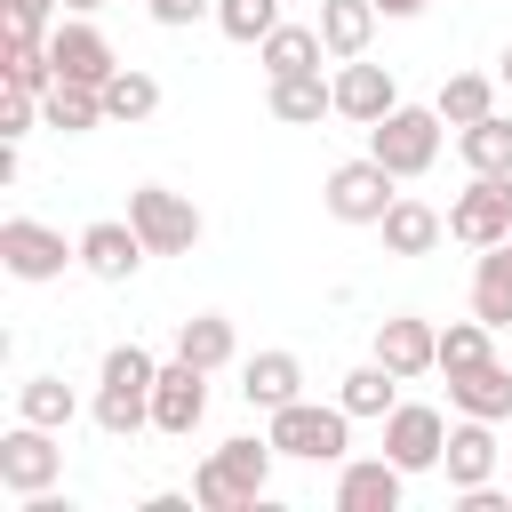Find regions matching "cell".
Segmentation results:
<instances>
[{"mask_svg":"<svg viewBox=\"0 0 512 512\" xmlns=\"http://www.w3.org/2000/svg\"><path fill=\"white\" fill-rule=\"evenodd\" d=\"M272 432L264 440H224V448H208L200 456V472H192V496H200V512H256L264 504V488H272Z\"/></svg>","mask_w":512,"mask_h":512,"instance_id":"cell-1","label":"cell"},{"mask_svg":"<svg viewBox=\"0 0 512 512\" xmlns=\"http://www.w3.org/2000/svg\"><path fill=\"white\" fill-rule=\"evenodd\" d=\"M152 384H160V360H152L144 344H112L104 368H96V424H104L112 440L144 432V424H152Z\"/></svg>","mask_w":512,"mask_h":512,"instance_id":"cell-2","label":"cell"},{"mask_svg":"<svg viewBox=\"0 0 512 512\" xmlns=\"http://www.w3.org/2000/svg\"><path fill=\"white\" fill-rule=\"evenodd\" d=\"M272 448L280 456H296V464H344L352 456V408L344 400H288V408H272Z\"/></svg>","mask_w":512,"mask_h":512,"instance_id":"cell-3","label":"cell"},{"mask_svg":"<svg viewBox=\"0 0 512 512\" xmlns=\"http://www.w3.org/2000/svg\"><path fill=\"white\" fill-rule=\"evenodd\" d=\"M440 128H448V120H440V104H392V112L368 128V152L408 184V176H424V168L440 160Z\"/></svg>","mask_w":512,"mask_h":512,"instance_id":"cell-4","label":"cell"},{"mask_svg":"<svg viewBox=\"0 0 512 512\" xmlns=\"http://www.w3.org/2000/svg\"><path fill=\"white\" fill-rule=\"evenodd\" d=\"M392 184H400V176H392L376 152H360V160H336V168H328L320 200H328V216H336V224H384V208L400 200Z\"/></svg>","mask_w":512,"mask_h":512,"instance_id":"cell-5","label":"cell"},{"mask_svg":"<svg viewBox=\"0 0 512 512\" xmlns=\"http://www.w3.org/2000/svg\"><path fill=\"white\" fill-rule=\"evenodd\" d=\"M128 224L144 232L152 256H192L200 248V208L184 192H168V184H136L128 192Z\"/></svg>","mask_w":512,"mask_h":512,"instance_id":"cell-6","label":"cell"},{"mask_svg":"<svg viewBox=\"0 0 512 512\" xmlns=\"http://www.w3.org/2000/svg\"><path fill=\"white\" fill-rule=\"evenodd\" d=\"M0 264H8V280H64V264H80V240H64L56 224H40V216H8L0 224Z\"/></svg>","mask_w":512,"mask_h":512,"instance_id":"cell-7","label":"cell"},{"mask_svg":"<svg viewBox=\"0 0 512 512\" xmlns=\"http://www.w3.org/2000/svg\"><path fill=\"white\" fill-rule=\"evenodd\" d=\"M64 480V448H56V432L48 424H8L0 432V488L8 496H40V488H56Z\"/></svg>","mask_w":512,"mask_h":512,"instance_id":"cell-8","label":"cell"},{"mask_svg":"<svg viewBox=\"0 0 512 512\" xmlns=\"http://www.w3.org/2000/svg\"><path fill=\"white\" fill-rule=\"evenodd\" d=\"M448 240H464V248L512 240V176H472L448 208Z\"/></svg>","mask_w":512,"mask_h":512,"instance_id":"cell-9","label":"cell"},{"mask_svg":"<svg viewBox=\"0 0 512 512\" xmlns=\"http://www.w3.org/2000/svg\"><path fill=\"white\" fill-rule=\"evenodd\" d=\"M384 456H392L400 472H440V456H448V416L424 408V400H400V408L384 416Z\"/></svg>","mask_w":512,"mask_h":512,"instance_id":"cell-10","label":"cell"},{"mask_svg":"<svg viewBox=\"0 0 512 512\" xmlns=\"http://www.w3.org/2000/svg\"><path fill=\"white\" fill-rule=\"evenodd\" d=\"M200 416H208V368L168 360V368H160V384H152V432L192 440V432H200Z\"/></svg>","mask_w":512,"mask_h":512,"instance_id":"cell-11","label":"cell"},{"mask_svg":"<svg viewBox=\"0 0 512 512\" xmlns=\"http://www.w3.org/2000/svg\"><path fill=\"white\" fill-rule=\"evenodd\" d=\"M48 56H56V80H80V88H104L112 72H120V56H112V40L88 24V16H72V24H56L48 32Z\"/></svg>","mask_w":512,"mask_h":512,"instance_id":"cell-12","label":"cell"},{"mask_svg":"<svg viewBox=\"0 0 512 512\" xmlns=\"http://www.w3.org/2000/svg\"><path fill=\"white\" fill-rule=\"evenodd\" d=\"M144 256H152V248H144V232H136L128 216H96V224L80 232V272H88V280H136Z\"/></svg>","mask_w":512,"mask_h":512,"instance_id":"cell-13","label":"cell"},{"mask_svg":"<svg viewBox=\"0 0 512 512\" xmlns=\"http://www.w3.org/2000/svg\"><path fill=\"white\" fill-rule=\"evenodd\" d=\"M376 360H384L400 384H416V376L440 368V328L416 320V312H392V320H376Z\"/></svg>","mask_w":512,"mask_h":512,"instance_id":"cell-14","label":"cell"},{"mask_svg":"<svg viewBox=\"0 0 512 512\" xmlns=\"http://www.w3.org/2000/svg\"><path fill=\"white\" fill-rule=\"evenodd\" d=\"M496 464H504L496 424H488V416H456V424H448V456H440L448 488H456V496H464V488H488V480H496Z\"/></svg>","mask_w":512,"mask_h":512,"instance_id":"cell-15","label":"cell"},{"mask_svg":"<svg viewBox=\"0 0 512 512\" xmlns=\"http://www.w3.org/2000/svg\"><path fill=\"white\" fill-rule=\"evenodd\" d=\"M408 472L392 456H344L336 464V512H400Z\"/></svg>","mask_w":512,"mask_h":512,"instance_id":"cell-16","label":"cell"},{"mask_svg":"<svg viewBox=\"0 0 512 512\" xmlns=\"http://www.w3.org/2000/svg\"><path fill=\"white\" fill-rule=\"evenodd\" d=\"M392 104H400V80H392L384 64L352 56V64L336 72V120H352V128H376V120H384Z\"/></svg>","mask_w":512,"mask_h":512,"instance_id":"cell-17","label":"cell"},{"mask_svg":"<svg viewBox=\"0 0 512 512\" xmlns=\"http://www.w3.org/2000/svg\"><path fill=\"white\" fill-rule=\"evenodd\" d=\"M240 400H248V408H264V416H272V408H288V400H304V360H296V352H280V344H272V352H256V360L240 368Z\"/></svg>","mask_w":512,"mask_h":512,"instance_id":"cell-18","label":"cell"},{"mask_svg":"<svg viewBox=\"0 0 512 512\" xmlns=\"http://www.w3.org/2000/svg\"><path fill=\"white\" fill-rule=\"evenodd\" d=\"M376 232H384V256H432V248L448 240V216L400 192V200L384 208V224H376Z\"/></svg>","mask_w":512,"mask_h":512,"instance_id":"cell-19","label":"cell"},{"mask_svg":"<svg viewBox=\"0 0 512 512\" xmlns=\"http://www.w3.org/2000/svg\"><path fill=\"white\" fill-rule=\"evenodd\" d=\"M376 24H384V8H376V0H320V40H328V56H336V64L368 56Z\"/></svg>","mask_w":512,"mask_h":512,"instance_id":"cell-20","label":"cell"},{"mask_svg":"<svg viewBox=\"0 0 512 512\" xmlns=\"http://www.w3.org/2000/svg\"><path fill=\"white\" fill-rule=\"evenodd\" d=\"M328 112H336V80H320V72H280V80H272V120L320 128Z\"/></svg>","mask_w":512,"mask_h":512,"instance_id":"cell-21","label":"cell"},{"mask_svg":"<svg viewBox=\"0 0 512 512\" xmlns=\"http://www.w3.org/2000/svg\"><path fill=\"white\" fill-rule=\"evenodd\" d=\"M448 400H456V416L504 424V416H512V368H504V360H480L472 376H448Z\"/></svg>","mask_w":512,"mask_h":512,"instance_id":"cell-22","label":"cell"},{"mask_svg":"<svg viewBox=\"0 0 512 512\" xmlns=\"http://www.w3.org/2000/svg\"><path fill=\"white\" fill-rule=\"evenodd\" d=\"M256 56H264V72L280 80V72H320V56H328V40H320V24H272L264 40H256Z\"/></svg>","mask_w":512,"mask_h":512,"instance_id":"cell-23","label":"cell"},{"mask_svg":"<svg viewBox=\"0 0 512 512\" xmlns=\"http://www.w3.org/2000/svg\"><path fill=\"white\" fill-rule=\"evenodd\" d=\"M40 120H48L56 136H88V128H104V88L48 80V88H40Z\"/></svg>","mask_w":512,"mask_h":512,"instance_id":"cell-24","label":"cell"},{"mask_svg":"<svg viewBox=\"0 0 512 512\" xmlns=\"http://www.w3.org/2000/svg\"><path fill=\"white\" fill-rule=\"evenodd\" d=\"M472 312L488 328H512V240L480 248V264H472Z\"/></svg>","mask_w":512,"mask_h":512,"instance_id":"cell-25","label":"cell"},{"mask_svg":"<svg viewBox=\"0 0 512 512\" xmlns=\"http://www.w3.org/2000/svg\"><path fill=\"white\" fill-rule=\"evenodd\" d=\"M240 352V336H232V320L224 312H192V320H176V360H192V368H224Z\"/></svg>","mask_w":512,"mask_h":512,"instance_id":"cell-26","label":"cell"},{"mask_svg":"<svg viewBox=\"0 0 512 512\" xmlns=\"http://www.w3.org/2000/svg\"><path fill=\"white\" fill-rule=\"evenodd\" d=\"M456 152H464V168H472V176H512V120H504V112H488V120L456 128Z\"/></svg>","mask_w":512,"mask_h":512,"instance_id":"cell-27","label":"cell"},{"mask_svg":"<svg viewBox=\"0 0 512 512\" xmlns=\"http://www.w3.org/2000/svg\"><path fill=\"white\" fill-rule=\"evenodd\" d=\"M336 400H344L352 416H376V424H384V416L400 408V376H392L384 360H360V368H352V376L336 384Z\"/></svg>","mask_w":512,"mask_h":512,"instance_id":"cell-28","label":"cell"},{"mask_svg":"<svg viewBox=\"0 0 512 512\" xmlns=\"http://www.w3.org/2000/svg\"><path fill=\"white\" fill-rule=\"evenodd\" d=\"M432 104H440V120H448V128H472V120H488V112H496V80H488V72H448Z\"/></svg>","mask_w":512,"mask_h":512,"instance_id":"cell-29","label":"cell"},{"mask_svg":"<svg viewBox=\"0 0 512 512\" xmlns=\"http://www.w3.org/2000/svg\"><path fill=\"white\" fill-rule=\"evenodd\" d=\"M480 360H496V328L472 312V320H448L440 328V376H472Z\"/></svg>","mask_w":512,"mask_h":512,"instance_id":"cell-30","label":"cell"},{"mask_svg":"<svg viewBox=\"0 0 512 512\" xmlns=\"http://www.w3.org/2000/svg\"><path fill=\"white\" fill-rule=\"evenodd\" d=\"M152 112H160V80L136 72V64H120V72L104 80V120H128V128H136V120H152Z\"/></svg>","mask_w":512,"mask_h":512,"instance_id":"cell-31","label":"cell"},{"mask_svg":"<svg viewBox=\"0 0 512 512\" xmlns=\"http://www.w3.org/2000/svg\"><path fill=\"white\" fill-rule=\"evenodd\" d=\"M72 408H80V400H72V384H64V376H24V384H16V416H24V424L64 432V424H72Z\"/></svg>","mask_w":512,"mask_h":512,"instance_id":"cell-32","label":"cell"},{"mask_svg":"<svg viewBox=\"0 0 512 512\" xmlns=\"http://www.w3.org/2000/svg\"><path fill=\"white\" fill-rule=\"evenodd\" d=\"M272 24H280V0H216V32L240 48H256Z\"/></svg>","mask_w":512,"mask_h":512,"instance_id":"cell-33","label":"cell"},{"mask_svg":"<svg viewBox=\"0 0 512 512\" xmlns=\"http://www.w3.org/2000/svg\"><path fill=\"white\" fill-rule=\"evenodd\" d=\"M56 80V56H48V40H8V88H48Z\"/></svg>","mask_w":512,"mask_h":512,"instance_id":"cell-34","label":"cell"},{"mask_svg":"<svg viewBox=\"0 0 512 512\" xmlns=\"http://www.w3.org/2000/svg\"><path fill=\"white\" fill-rule=\"evenodd\" d=\"M32 120H40V96H32V88H8V96H0V144H24Z\"/></svg>","mask_w":512,"mask_h":512,"instance_id":"cell-35","label":"cell"},{"mask_svg":"<svg viewBox=\"0 0 512 512\" xmlns=\"http://www.w3.org/2000/svg\"><path fill=\"white\" fill-rule=\"evenodd\" d=\"M48 8L56 0H8V40H48Z\"/></svg>","mask_w":512,"mask_h":512,"instance_id":"cell-36","label":"cell"},{"mask_svg":"<svg viewBox=\"0 0 512 512\" xmlns=\"http://www.w3.org/2000/svg\"><path fill=\"white\" fill-rule=\"evenodd\" d=\"M144 8H152V24H168V32H184V24L216 16V0H144Z\"/></svg>","mask_w":512,"mask_h":512,"instance_id":"cell-37","label":"cell"},{"mask_svg":"<svg viewBox=\"0 0 512 512\" xmlns=\"http://www.w3.org/2000/svg\"><path fill=\"white\" fill-rule=\"evenodd\" d=\"M376 8H384V16H424L432 0H376Z\"/></svg>","mask_w":512,"mask_h":512,"instance_id":"cell-38","label":"cell"},{"mask_svg":"<svg viewBox=\"0 0 512 512\" xmlns=\"http://www.w3.org/2000/svg\"><path fill=\"white\" fill-rule=\"evenodd\" d=\"M64 8H72V16H96V8H104V0H64Z\"/></svg>","mask_w":512,"mask_h":512,"instance_id":"cell-39","label":"cell"},{"mask_svg":"<svg viewBox=\"0 0 512 512\" xmlns=\"http://www.w3.org/2000/svg\"><path fill=\"white\" fill-rule=\"evenodd\" d=\"M496 80H504V88H512V48H504V64H496Z\"/></svg>","mask_w":512,"mask_h":512,"instance_id":"cell-40","label":"cell"},{"mask_svg":"<svg viewBox=\"0 0 512 512\" xmlns=\"http://www.w3.org/2000/svg\"><path fill=\"white\" fill-rule=\"evenodd\" d=\"M504 464H512V448H504Z\"/></svg>","mask_w":512,"mask_h":512,"instance_id":"cell-41","label":"cell"}]
</instances>
